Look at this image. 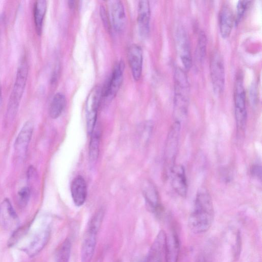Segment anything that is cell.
Here are the masks:
<instances>
[{
	"label": "cell",
	"mask_w": 262,
	"mask_h": 262,
	"mask_svg": "<svg viewBox=\"0 0 262 262\" xmlns=\"http://www.w3.org/2000/svg\"><path fill=\"white\" fill-rule=\"evenodd\" d=\"M213 218L211 197L207 190L202 188L196 193L193 208L188 220V227L194 233H205L211 226Z\"/></svg>",
	"instance_id": "6da1fadb"
},
{
	"label": "cell",
	"mask_w": 262,
	"mask_h": 262,
	"mask_svg": "<svg viewBox=\"0 0 262 262\" xmlns=\"http://www.w3.org/2000/svg\"><path fill=\"white\" fill-rule=\"evenodd\" d=\"M189 98V84L183 69L177 68L174 73V122H181L186 117Z\"/></svg>",
	"instance_id": "7a4b0ae2"
},
{
	"label": "cell",
	"mask_w": 262,
	"mask_h": 262,
	"mask_svg": "<svg viewBox=\"0 0 262 262\" xmlns=\"http://www.w3.org/2000/svg\"><path fill=\"white\" fill-rule=\"evenodd\" d=\"M28 71L27 61L25 58H23L18 67L15 80L8 103L6 115L7 123L13 121L16 115L26 85Z\"/></svg>",
	"instance_id": "3957f363"
},
{
	"label": "cell",
	"mask_w": 262,
	"mask_h": 262,
	"mask_svg": "<svg viewBox=\"0 0 262 262\" xmlns=\"http://www.w3.org/2000/svg\"><path fill=\"white\" fill-rule=\"evenodd\" d=\"M234 114L237 129L244 131L247 120L246 92L243 76L238 74L235 80L234 90Z\"/></svg>",
	"instance_id": "277c9868"
},
{
	"label": "cell",
	"mask_w": 262,
	"mask_h": 262,
	"mask_svg": "<svg viewBox=\"0 0 262 262\" xmlns=\"http://www.w3.org/2000/svg\"><path fill=\"white\" fill-rule=\"evenodd\" d=\"M102 97V88L95 85L90 92L85 102L86 122L88 134L94 131L98 108Z\"/></svg>",
	"instance_id": "5b68a950"
},
{
	"label": "cell",
	"mask_w": 262,
	"mask_h": 262,
	"mask_svg": "<svg viewBox=\"0 0 262 262\" xmlns=\"http://www.w3.org/2000/svg\"><path fill=\"white\" fill-rule=\"evenodd\" d=\"M210 69L213 91L215 94H221L225 88V72L223 57L217 51L212 54Z\"/></svg>",
	"instance_id": "8992f818"
},
{
	"label": "cell",
	"mask_w": 262,
	"mask_h": 262,
	"mask_svg": "<svg viewBox=\"0 0 262 262\" xmlns=\"http://www.w3.org/2000/svg\"><path fill=\"white\" fill-rule=\"evenodd\" d=\"M181 124L174 122L168 132L166 141L164 152V164L166 171L169 173L171 168L174 165L177 152Z\"/></svg>",
	"instance_id": "52a82bcc"
},
{
	"label": "cell",
	"mask_w": 262,
	"mask_h": 262,
	"mask_svg": "<svg viewBox=\"0 0 262 262\" xmlns=\"http://www.w3.org/2000/svg\"><path fill=\"white\" fill-rule=\"evenodd\" d=\"M124 63L119 61L115 66L112 75L102 89V97L107 100H112L117 95L123 79Z\"/></svg>",
	"instance_id": "ba28073f"
},
{
	"label": "cell",
	"mask_w": 262,
	"mask_h": 262,
	"mask_svg": "<svg viewBox=\"0 0 262 262\" xmlns=\"http://www.w3.org/2000/svg\"><path fill=\"white\" fill-rule=\"evenodd\" d=\"M176 46L178 54L185 69L189 70L192 66L190 41L185 29L182 26L177 28L176 32Z\"/></svg>",
	"instance_id": "9c48e42d"
},
{
	"label": "cell",
	"mask_w": 262,
	"mask_h": 262,
	"mask_svg": "<svg viewBox=\"0 0 262 262\" xmlns=\"http://www.w3.org/2000/svg\"><path fill=\"white\" fill-rule=\"evenodd\" d=\"M99 230V228L88 224L81 247V262L91 261L95 252Z\"/></svg>",
	"instance_id": "30bf717a"
},
{
	"label": "cell",
	"mask_w": 262,
	"mask_h": 262,
	"mask_svg": "<svg viewBox=\"0 0 262 262\" xmlns=\"http://www.w3.org/2000/svg\"><path fill=\"white\" fill-rule=\"evenodd\" d=\"M33 123L28 121L24 123L16 138L14 144V153L21 159L25 157L33 135Z\"/></svg>",
	"instance_id": "8fae6325"
},
{
	"label": "cell",
	"mask_w": 262,
	"mask_h": 262,
	"mask_svg": "<svg viewBox=\"0 0 262 262\" xmlns=\"http://www.w3.org/2000/svg\"><path fill=\"white\" fill-rule=\"evenodd\" d=\"M0 223L4 228L13 232L18 228V216L8 199L0 204Z\"/></svg>",
	"instance_id": "7c38bea8"
},
{
	"label": "cell",
	"mask_w": 262,
	"mask_h": 262,
	"mask_svg": "<svg viewBox=\"0 0 262 262\" xmlns=\"http://www.w3.org/2000/svg\"><path fill=\"white\" fill-rule=\"evenodd\" d=\"M169 174L173 190L180 196L185 197L187 193L188 185L184 166L181 164L174 165Z\"/></svg>",
	"instance_id": "4fadbf2b"
},
{
	"label": "cell",
	"mask_w": 262,
	"mask_h": 262,
	"mask_svg": "<svg viewBox=\"0 0 262 262\" xmlns=\"http://www.w3.org/2000/svg\"><path fill=\"white\" fill-rule=\"evenodd\" d=\"M127 58L133 77L135 80L138 81L142 75L143 65V52L141 47L137 44L130 46Z\"/></svg>",
	"instance_id": "5bb4252c"
},
{
	"label": "cell",
	"mask_w": 262,
	"mask_h": 262,
	"mask_svg": "<svg viewBox=\"0 0 262 262\" xmlns=\"http://www.w3.org/2000/svg\"><path fill=\"white\" fill-rule=\"evenodd\" d=\"M166 240V233L161 230L149 249L146 262H164Z\"/></svg>",
	"instance_id": "9a60e30c"
},
{
	"label": "cell",
	"mask_w": 262,
	"mask_h": 262,
	"mask_svg": "<svg viewBox=\"0 0 262 262\" xmlns=\"http://www.w3.org/2000/svg\"><path fill=\"white\" fill-rule=\"evenodd\" d=\"M150 9L148 1H140L138 6L137 23L139 32L143 38H146L149 32Z\"/></svg>",
	"instance_id": "2e32d148"
},
{
	"label": "cell",
	"mask_w": 262,
	"mask_h": 262,
	"mask_svg": "<svg viewBox=\"0 0 262 262\" xmlns=\"http://www.w3.org/2000/svg\"><path fill=\"white\" fill-rule=\"evenodd\" d=\"M234 21V16L231 6L228 4H223L219 13V27L221 35L226 38L230 35Z\"/></svg>",
	"instance_id": "e0dca14e"
},
{
	"label": "cell",
	"mask_w": 262,
	"mask_h": 262,
	"mask_svg": "<svg viewBox=\"0 0 262 262\" xmlns=\"http://www.w3.org/2000/svg\"><path fill=\"white\" fill-rule=\"evenodd\" d=\"M180 240L174 230L166 234L164 262H178L180 253Z\"/></svg>",
	"instance_id": "ac0fdd59"
},
{
	"label": "cell",
	"mask_w": 262,
	"mask_h": 262,
	"mask_svg": "<svg viewBox=\"0 0 262 262\" xmlns=\"http://www.w3.org/2000/svg\"><path fill=\"white\" fill-rule=\"evenodd\" d=\"M50 234V230L49 227H45L39 230L25 248L26 253L30 257L38 254L48 243Z\"/></svg>",
	"instance_id": "d6986e66"
},
{
	"label": "cell",
	"mask_w": 262,
	"mask_h": 262,
	"mask_svg": "<svg viewBox=\"0 0 262 262\" xmlns=\"http://www.w3.org/2000/svg\"><path fill=\"white\" fill-rule=\"evenodd\" d=\"M71 192L73 201L77 206H82L87 196V186L84 179L81 176L76 177L72 182Z\"/></svg>",
	"instance_id": "ffe728a7"
},
{
	"label": "cell",
	"mask_w": 262,
	"mask_h": 262,
	"mask_svg": "<svg viewBox=\"0 0 262 262\" xmlns=\"http://www.w3.org/2000/svg\"><path fill=\"white\" fill-rule=\"evenodd\" d=\"M143 196L148 209L155 213L161 211L159 196L155 186L150 182H146L143 187Z\"/></svg>",
	"instance_id": "44dd1931"
},
{
	"label": "cell",
	"mask_w": 262,
	"mask_h": 262,
	"mask_svg": "<svg viewBox=\"0 0 262 262\" xmlns=\"http://www.w3.org/2000/svg\"><path fill=\"white\" fill-rule=\"evenodd\" d=\"M111 2L113 26L116 31L120 32L123 30L125 25L126 16L124 8L120 1H113Z\"/></svg>",
	"instance_id": "7402d4cb"
},
{
	"label": "cell",
	"mask_w": 262,
	"mask_h": 262,
	"mask_svg": "<svg viewBox=\"0 0 262 262\" xmlns=\"http://www.w3.org/2000/svg\"><path fill=\"white\" fill-rule=\"evenodd\" d=\"M47 9V3L46 1H35L33 6V18L36 32L38 35L41 34Z\"/></svg>",
	"instance_id": "603a6c76"
},
{
	"label": "cell",
	"mask_w": 262,
	"mask_h": 262,
	"mask_svg": "<svg viewBox=\"0 0 262 262\" xmlns=\"http://www.w3.org/2000/svg\"><path fill=\"white\" fill-rule=\"evenodd\" d=\"M66 99L64 95L61 93H57L53 96L50 103L49 114L52 119L58 118L62 114L65 107Z\"/></svg>",
	"instance_id": "cb8c5ba5"
},
{
	"label": "cell",
	"mask_w": 262,
	"mask_h": 262,
	"mask_svg": "<svg viewBox=\"0 0 262 262\" xmlns=\"http://www.w3.org/2000/svg\"><path fill=\"white\" fill-rule=\"evenodd\" d=\"M89 146V159L94 164L97 160L99 152L100 135L98 132L94 131L91 135Z\"/></svg>",
	"instance_id": "d4e9b609"
},
{
	"label": "cell",
	"mask_w": 262,
	"mask_h": 262,
	"mask_svg": "<svg viewBox=\"0 0 262 262\" xmlns=\"http://www.w3.org/2000/svg\"><path fill=\"white\" fill-rule=\"evenodd\" d=\"M71 251V243L67 238L58 247L55 254V262H69Z\"/></svg>",
	"instance_id": "484cf974"
},
{
	"label": "cell",
	"mask_w": 262,
	"mask_h": 262,
	"mask_svg": "<svg viewBox=\"0 0 262 262\" xmlns=\"http://www.w3.org/2000/svg\"><path fill=\"white\" fill-rule=\"evenodd\" d=\"M207 36L204 31H201L199 33L197 46L196 48V54L199 61L203 60L205 57L207 49Z\"/></svg>",
	"instance_id": "4316f807"
},
{
	"label": "cell",
	"mask_w": 262,
	"mask_h": 262,
	"mask_svg": "<svg viewBox=\"0 0 262 262\" xmlns=\"http://www.w3.org/2000/svg\"><path fill=\"white\" fill-rule=\"evenodd\" d=\"M251 1L247 0H241L238 1L236 5V15L235 23L237 25L242 19L245 12L248 9Z\"/></svg>",
	"instance_id": "83f0119b"
},
{
	"label": "cell",
	"mask_w": 262,
	"mask_h": 262,
	"mask_svg": "<svg viewBox=\"0 0 262 262\" xmlns=\"http://www.w3.org/2000/svg\"><path fill=\"white\" fill-rule=\"evenodd\" d=\"M31 190L28 186H24L20 188L17 192V202L20 207H25L29 200Z\"/></svg>",
	"instance_id": "f1b7e54d"
},
{
	"label": "cell",
	"mask_w": 262,
	"mask_h": 262,
	"mask_svg": "<svg viewBox=\"0 0 262 262\" xmlns=\"http://www.w3.org/2000/svg\"><path fill=\"white\" fill-rule=\"evenodd\" d=\"M212 258V250L208 248L201 252L194 262H211Z\"/></svg>",
	"instance_id": "f546056e"
},
{
	"label": "cell",
	"mask_w": 262,
	"mask_h": 262,
	"mask_svg": "<svg viewBox=\"0 0 262 262\" xmlns=\"http://www.w3.org/2000/svg\"><path fill=\"white\" fill-rule=\"evenodd\" d=\"M100 14L104 27L106 29L109 30L110 24L108 23V15L105 8L103 6H101L100 8Z\"/></svg>",
	"instance_id": "4dcf8cb0"
},
{
	"label": "cell",
	"mask_w": 262,
	"mask_h": 262,
	"mask_svg": "<svg viewBox=\"0 0 262 262\" xmlns=\"http://www.w3.org/2000/svg\"><path fill=\"white\" fill-rule=\"evenodd\" d=\"M251 173L254 177L261 180V167L260 165L255 164L253 165L251 169Z\"/></svg>",
	"instance_id": "1f68e13d"
},
{
	"label": "cell",
	"mask_w": 262,
	"mask_h": 262,
	"mask_svg": "<svg viewBox=\"0 0 262 262\" xmlns=\"http://www.w3.org/2000/svg\"><path fill=\"white\" fill-rule=\"evenodd\" d=\"M69 5L70 8H73L75 4H74V1H69Z\"/></svg>",
	"instance_id": "d6a6232c"
},
{
	"label": "cell",
	"mask_w": 262,
	"mask_h": 262,
	"mask_svg": "<svg viewBox=\"0 0 262 262\" xmlns=\"http://www.w3.org/2000/svg\"><path fill=\"white\" fill-rule=\"evenodd\" d=\"M2 88H1V86L0 85V105L1 103V101H2Z\"/></svg>",
	"instance_id": "836d02e7"
}]
</instances>
